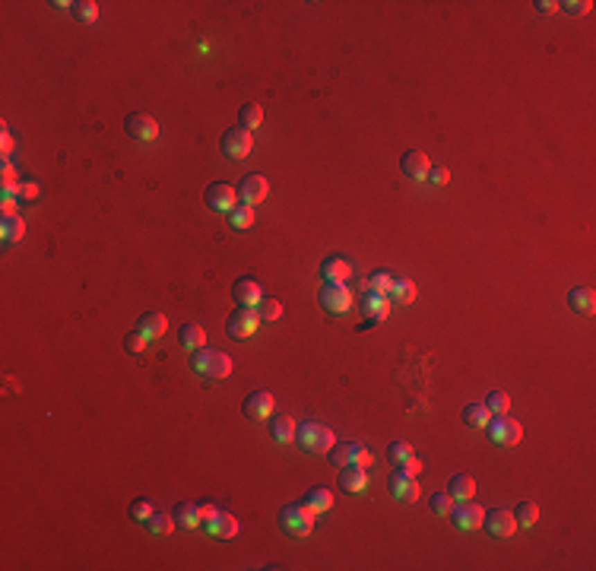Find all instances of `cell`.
<instances>
[{"label":"cell","mask_w":596,"mask_h":571,"mask_svg":"<svg viewBox=\"0 0 596 571\" xmlns=\"http://www.w3.org/2000/svg\"><path fill=\"white\" fill-rule=\"evenodd\" d=\"M279 527H283L289 536H295V540H305V536L311 534V527H314V511L308 508L305 502L286 504L283 511H279Z\"/></svg>","instance_id":"obj_1"},{"label":"cell","mask_w":596,"mask_h":571,"mask_svg":"<svg viewBox=\"0 0 596 571\" xmlns=\"http://www.w3.org/2000/svg\"><path fill=\"white\" fill-rule=\"evenodd\" d=\"M191 369L207 378H229L231 359L225 353H219V349H207L203 346V349H194V355H191Z\"/></svg>","instance_id":"obj_2"},{"label":"cell","mask_w":596,"mask_h":571,"mask_svg":"<svg viewBox=\"0 0 596 571\" xmlns=\"http://www.w3.org/2000/svg\"><path fill=\"white\" fill-rule=\"evenodd\" d=\"M295 438L301 448H308V451H330L336 444L333 432H330L327 425H317V422H301V425H295Z\"/></svg>","instance_id":"obj_3"},{"label":"cell","mask_w":596,"mask_h":571,"mask_svg":"<svg viewBox=\"0 0 596 571\" xmlns=\"http://www.w3.org/2000/svg\"><path fill=\"white\" fill-rule=\"evenodd\" d=\"M317 301L324 305V311H327V315L340 317V315H346V311L352 308V292L346 289L343 283H327V286H321Z\"/></svg>","instance_id":"obj_4"},{"label":"cell","mask_w":596,"mask_h":571,"mask_svg":"<svg viewBox=\"0 0 596 571\" xmlns=\"http://www.w3.org/2000/svg\"><path fill=\"white\" fill-rule=\"evenodd\" d=\"M261 327V317H257V308H241L231 311L229 321H225V331H229L231 340H238V343H245L247 337H254V331Z\"/></svg>","instance_id":"obj_5"},{"label":"cell","mask_w":596,"mask_h":571,"mask_svg":"<svg viewBox=\"0 0 596 571\" xmlns=\"http://www.w3.org/2000/svg\"><path fill=\"white\" fill-rule=\"evenodd\" d=\"M485 425H489V438H492L495 444H505V448H514V444L523 438L520 422L511 419V416H492Z\"/></svg>","instance_id":"obj_6"},{"label":"cell","mask_w":596,"mask_h":571,"mask_svg":"<svg viewBox=\"0 0 596 571\" xmlns=\"http://www.w3.org/2000/svg\"><path fill=\"white\" fill-rule=\"evenodd\" d=\"M219 146H222V152L229 159H245V156H251V150H254V137H251V130L235 128V130H225Z\"/></svg>","instance_id":"obj_7"},{"label":"cell","mask_w":596,"mask_h":571,"mask_svg":"<svg viewBox=\"0 0 596 571\" xmlns=\"http://www.w3.org/2000/svg\"><path fill=\"white\" fill-rule=\"evenodd\" d=\"M207 207L216 213H231L238 207V191L225 184V181H213L207 188Z\"/></svg>","instance_id":"obj_8"},{"label":"cell","mask_w":596,"mask_h":571,"mask_svg":"<svg viewBox=\"0 0 596 571\" xmlns=\"http://www.w3.org/2000/svg\"><path fill=\"white\" fill-rule=\"evenodd\" d=\"M124 130L134 140H140V143H152L159 137V124H156V118H149L146 112H134V114H127V121H124Z\"/></svg>","instance_id":"obj_9"},{"label":"cell","mask_w":596,"mask_h":571,"mask_svg":"<svg viewBox=\"0 0 596 571\" xmlns=\"http://www.w3.org/2000/svg\"><path fill=\"white\" fill-rule=\"evenodd\" d=\"M482 527H485V534L495 536V540H507V536L517 530V520H514V514H511V511H501V508H495V511H485Z\"/></svg>","instance_id":"obj_10"},{"label":"cell","mask_w":596,"mask_h":571,"mask_svg":"<svg viewBox=\"0 0 596 571\" xmlns=\"http://www.w3.org/2000/svg\"><path fill=\"white\" fill-rule=\"evenodd\" d=\"M482 518H485V511L479 504H473L470 498L454 502V508H450V520H454L460 530H476V527H482Z\"/></svg>","instance_id":"obj_11"},{"label":"cell","mask_w":596,"mask_h":571,"mask_svg":"<svg viewBox=\"0 0 596 571\" xmlns=\"http://www.w3.org/2000/svg\"><path fill=\"white\" fill-rule=\"evenodd\" d=\"M231 295H235V301H238L241 308H257V305L263 301L261 283H257V279H251V276L235 279V286H231Z\"/></svg>","instance_id":"obj_12"},{"label":"cell","mask_w":596,"mask_h":571,"mask_svg":"<svg viewBox=\"0 0 596 571\" xmlns=\"http://www.w3.org/2000/svg\"><path fill=\"white\" fill-rule=\"evenodd\" d=\"M400 168H403V175H406L410 181H425L428 178V172H432V159L425 156L422 150H410V152H403Z\"/></svg>","instance_id":"obj_13"},{"label":"cell","mask_w":596,"mask_h":571,"mask_svg":"<svg viewBox=\"0 0 596 571\" xmlns=\"http://www.w3.org/2000/svg\"><path fill=\"white\" fill-rule=\"evenodd\" d=\"M267 194H270V184H267L263 175H245V178H241V184H238V200L241 203L254 207V203L267 200Z\"/></svg>","instance_id":"obj_14"},{"label":"cell","mask_w":596,"mask_h":571,"mask_svg":"<svg viewBox=\"0 0 596 571\" xmlns=\"http://www.w3.org/2000/svg\"><path fill=\"white\" fill-rule=\"evenodd\" d=\"M387 486H390V495L400 498V502H416V498L422 495V492H419L416 476H406V473H400V470H394V473H390Z\"/></svg>","instance_id":"obj_15"},{"label":"cell","mask_w":596,"mask_h":571,"mask_svg":"<svg viewBox=\"0 0 596 571\" xmlns=\"http://www.w3.org/2000/svg\"><path fill=\"white\" fill-rule=\"evenodd\" d=\"M241 410H245V416H251V419H270V416H273V394L270 391L247 394Z\"/></svg>","instance_id":"obj_16"},{"label":"cell","mask_w":596,"mask_h":571,"mask_svg":"<svg viewBox=\"0 0 596 571\" xmlns=\"http://www.w3.org/2000/svg\"><path fill=\"white\" fill-rule=\"evenodd\" d=\"M362 315H365L371 324H380L390 315V299L387 295H378V292H365V299H362Z\"/></svg>","instance_id":"obj_17"},{"label":"cell","mask_w":596,"mask_h":571,"mask_svg":"<svg viewBox=\"0 0 596 571\" xmlns=\"http://www.w3.org/2000/svg\"><path fill=\"white\" fill-rule=\"evenodd\" d=\"M568 305H571V311H577V315H593L596 311V292L590 289V286H574L571 292H568Z\"/></svg>","instance_id":"obj_18"},{"label":"cell","mask_w":596,"mask_h":571,"mask_svg":"<svg viewBox=\"0 0 596 571\" xmlns=\"http://www.w3.org/2000/svg\"><path fill=\"white\" fill-rule=\"evenodd\" d=\"M340 486H343L346 492H365L368 489V470H362V466H356V464L340 466Z\"/></svg>","instance_id":"obj_19"},{"label":"cell","mask_w":596,"mask_h":571,"mask_svg":"<svg viewBox=\"0 0 596 571\" xmlns=\"http://www.w3.org/2000/svg\"><path fill=\"white\" fill-rule=\"evenodd\" d=\"M352 273L349 261L346 257H327V261L321 263V276L327 279V283H346Z\"/></svg>","instance_id":"obj_20"},{"label":"cell","mask_w":596,"mask_h":571,"mask_svg":"<svg viewBox=\"0 0 596 571\" xmlns=\"http://www.w3.org/2000/svg\"><path fill=\"white\" fill-rule=\"evenodd\" d=\"M203 530H209L216 540H235V534H238V520H235V514L219 511V518L213 520V524H207Z\"/></svg>","instance_id":"obj_21"},{"label":"cell","mask_w":596,"mask_h":571,"mask_svg":"<svg viewBox=\"0 0 596 571\" xmlns=\"http://www.w3.org/2000/svg\"><path fill=\"white\" fill-rule=\"evenodd\" d=\"M301 502H305L314 514H324V511H330V508H333V492H330L327 486H314V489H308V492H305V498H301Z\"/></svg>","instance_id":"obj_22"},{"label":"cell","mask_w":596,"mask_h":571,"mask_svg":"<svg viewBox=\"0 0 596 571\" xmlns=\"http://www.w3.org/2000/svg\"><path fill=\"white\" fill-rule=\"evenodd\" d=\"M473 492H476V480L466 473H457L447 480V495L454 498V502H463V498H473Z\"/></svg>","instance_id":"obj_23"},{"label":"cell","mask_w":596,"mask_h":571,"mask_svg":"<svg viewBox=\"0 0 596 571\" xmlns=\"http://www.w3.org/2000/svg\"><path fill=\"white\" fill-rule=\"evenodd\" d=\"M172 518H175V524L184 527V530H197V527H200V508H197L194 502H181V504H175Z\"/></svg>","instance_id":"obj_24"},{"label":"cell","mask_w":596,"mask_h":571,"mask_svg":"<svg viewBox=\"0 0 596 571\" xmlns=\"http://www.w3.org/2000/svg\"><path fill=\"white\" fill-rule=\"evenodd\" d=\"M165 327H168V321H165V315H159V311H146V315L140 317V324H137V331L146 333L149 340H156L165 333Z\"/></svg>","instance_id":"obj_25"},{"label":"cell","mask_w":596,"mask_h":571,"mask_svg":"<svg viewBox=\"0 0 596 571\" xmlns=\"http://www.w3.org/2000/svg\"><path fill=\"white\" fill-rule=\"evenodd\" d=\"M270 435H273L279 444L295 441V419H292V416H273V422H270Z\"/></svg>","instance_id":"obj_26"},{"label":"cell","mask_w":596,"mask_h":571,"mask_svg":"<svg viewBox=\"0 0 596 571\" xmlns=\"http://www.w3.org/2000/svg\"><path fill=\"white\" fill-rule=\"evenodd\" d=\"M178 337H181V346H184V349H191V353L207 346V331H203L200 324H184Z\"/></svg>","instance_id":"obj_27"},{"label":"cell","mask_w":596,"mask_h":571,"mask_svg":"<svg viewBox=\"0 0 596 571\" xmlns=\"http://www.w3.org/2000/svg\"><path fill=\"white\" fill-rule=\"evenodd\" d=\"M238 124L245 130H257L263 124V108L257 105V102H245V105L238 108Z\"/></svg>","instance_id":"obj_28"},{"label":"cell","mask_w":596,"mask_h":571,"mask_svg":"<svg viewBox=\"0 0 596 571\" xmlns=\"http://www.w3.org/2000/svg\"><path fill=\"white\" fill-rule=\"evenodd\" d=\"M492 419V413H489V406L485 403H470L463 406V422L470 428H485V422Z\"/></svg>","instance_id":"obj_29"},{"label":"cell","mask_w":596,"mask_h":571,"mask_svg":"<svg viewBox=\"0 0 596 571\" xmlns=\"http://www.w3.org/2000/svg\"><path fill=\"white\" fill-rule=\"evenodd\" d=\"M387 295L394 301H400V305H410V301L416 299V283H412V279H394Z\"/></svg>","instance_id":"obj_30"},{"label":"cell","mask_w":596,"mask_h":571,"mask_svg":"<svg viewBox=\"0 0 596 571\" xmlns=\"http://www.w3.org/2000/svg\"><path fill=\"white\" fill-rule=\"evenodd\" d=\"M175 527H178V524H175L172 514H159V511H156L152 518L146 520V530H149V534H156V536H168Z\"/></svg>","instance_id":"obj_31"},{"label":"cell","mask_w":596,"mask_h":571,"mask_svg":"<svg viewBox=\"0 0 596 571\" xmlns=\"http://www.w3.org/2000/svg\"><path fill=\"white\" fill-rule=\"evenodd\" d=\"M257 317H261V324L263 321H267V324L279 321V317H283V301H279V299H263L261 305H257Z\"/></svg>","instance_id":"obj_32"},{"label":"cell","mask_w":596,"mask_h":571,"mask_svg":"<svg viewBox=\"0 0 596 571\" xmlns=\"http://www.w3.org/2000/svg\"><path fill=\"white\" fill-rule=\"evenodd\" d=\"M390 283H394V276H390L387 270H374L371 276L365 279V289H368V292H378V295H387L390 292Z\"/></svg>","instance_id":"obj_33"},{"label":"cell","mask_w":596,"mask_h":571,"mask_svg":"<svg viewBox=\"0 0 596 571\" xmlns=\"http://www.w3.org/2000/svg\"><path fill=\"white\" fill-rule=\"evenodd\" d=\"M511 514H514V520H517V524H523V527H533V524L539 520V508H536V502H520Z\"/></svg>","instance_id":"obj_34"},{"label":"cell","mask_w":596,"mask_h":571,"mask_svg":"<svg viewBox=\"0 0 596 571\" xmlns=\"http://www.w3.org/2000/svg\"><path fill=\"white\" fill-rule=\"evenodd\" d=\"M330 464H336V466H349L352 460H356V444H333L330 448Z\"/></svg>","instance_id":"obj_35"},{"label":"cell","mask_w":596,"mask_h":571,"mask_svg":"<svg viewBox=\"0 0 596 571\" xmlns=\"http://www.w3.org/2000/svg\"><path fill=\"white\" fill-rule=\"evenodd\" d=\"M70 13H73L76 19H82V23H96L98 19V7L92 0H76V3H70Z\"/></svg>","instance_id":"obj_36"},{"label":"cell","mask_w":596,"mask_h":571,"mask_svg":"<svg viewBox=\"0 0 596 571\" xmlns=\"http://www.w3.org/2000/svg\"><path fill=\"white\" fill-rule=\"evenodd\" d=\"M229 222L235 229H251L254 226V210L247 207V203H238V207L229 213Z\"/></svg>","instance_id":"obj_37"},{"label":"cell","mask_w":596,"mask_h":571,"mask_svg":"<svg viewBox=\"0 0 596 571\" xmlns=\"http://www.w3.org/2000/svg\"><path fill=\"white\" fill-rule=\"evenodd\" d=\"M485 406H489V413L492 416H507V410H511V397L501 391H492L489 397H485Z\"/></svg>","instance_id":"obj_38"},{"label":"cell","mask_w":596,"mask_h":571,"mask_svg":"<svg viewBox=\"0 0 596 571\" xmlns=\"http://www.w3.org/2000/svg\"><path fill=\"white\" fill-rule=\"evenodd\" d=\"M0 232H3V241H19L26 235V222L19 216H7V219H3V229H0Z\"/></svg>","instance_id":"obj_39"},{"label":"cell","mask_w":596,"mask_h":571,"mask_svg":"<svg viewBox=\"0 0 596 571\" xmlns=\"http://www.w3.org/2000/svg\"><path fill=\"white\" fill-rule=\"evenodd\" d=\"M0 178H3V194H10V197H19V175H16V168L10 166V162H3V172H0Z\"/></svg>","instance_id":"obj_40"},{"label":"cell","mask_w":596,"mask_h":571,"mask_svg":"<svg viewBox=\"0 0 596 571\" xmlns=\"http://www.w3.org/2000/svg\"><path fill=\"white\" fill-rule=\"evenodd\" d=\"M428 504H432V514H438V518H450V508H454V498L447 495V492H435V495L428 498Z\"/></svg>","instance_id":"obj_41"},{"label":"cell","mask_w":596,"mask_h":571,"mask_svg":"<svg viewBox=\"0 0 596 571\" xmlns=\"http://www.w3.org/2000/svg\"><path fill=\"white\" fill-rule=\"evenodd\" d=\"M412 457V444H406V441H394V444H387V460L394 466H400L403 460H410Z\"/></svg>","instance_id":"obj_42"},{"label":"cell","mask_w":596,"mask_h":571,"mask_svg":"<svg viewBox=\"0 0 596 571\" xmlns=\"http://www.w3.org/2000/svg\"><path fill=\"white\" fill-rule=\"evenodd\" d=\"M156 514V508H152V502H146V498H134L130 502V518L140 520V524H146L149 518Z\"/></svg>","instance_id":"obj_43"},{"label":"cell","mask_w":596,"mask_h":571,"mask_svg":"<svg viewBox=\"0 0 596 571\" xmlns=\"http://www.w3.org/2000/svg\"><path fill=\"white\" fill-rule=\"evenodd\" d=\"M146 343H149V337H146V333H140V331L127 333V340H124L127 353H143V349H146Z\"/></svg>","instance_id":"obj_44"},{"label":"cell","mask_w":596,"mask_h":571,"mask_svg":"<svg viewBox=\"0 0 596 571\" xmlns=\"http://www.w3.org/2000/svg\"><path fill=\"white\" fill-rule=\"evenodd\" d=\"M559 10H568L571 16H584L593 10V3L590 0H568V3H559Z\"/></svg>","instance_id":"obj_45"},{"label":"cell","mask_w":596,"mask_h":571,"mask_svg":"<svg viewBox=\"0 0 596 571\" xmlns=\"http://www.w3.org/2000/svg\"><path fill=\"white\" fill-rule=\"evenodd\" d=\"M356 466H362V470H371L374 466V454L368 451L365 444H356V460H352Z\"/></svg>","instance_id":"obj_46"},{"label":"cell","mask_w":596,"mask_h":571,"mask_svg":"<svg viewBox=\"0 0 596 571\" xmlns=\"http://www.w3.org/2000/svg\"><path fill=\"white\" fill-rule=\"evenodd\" d=\"M197 508H200V527H207V524H213V520L219 518V508L213 502H200L197 504Z\"/></svg>","instance_id":"obj_47"},{"label":"cell","mask_w":596,"mask_h":571,"mask_svg":"<svg viewBox=\"0 0 596 571\" xmlns=\"http://www.w3.org/2000/svg\"><path fill=\"white\" fill-rule=\"evenodd\" d=\"M396 470H400V473H406V476H419L425 470V464H422V460H416V457H410V460H403Z\"/></svg>","instance_id":"obj_48"},{"label":"cell","mask_w":596,"mask_h":571,"mask_svg":"<svg viewBox=\"0 0 596 571\" xmlns=\"http://www.w3.org/2000/svg\"><path fill=\"white\" fill-rule=\"evenodd\" d=\"M19 197H23V200H35L38 197V181L23 178V184H19Z\"/></svg>","instance_id":"obj_49"},{"label":"cell","mask_w":596,"mask_h":571,"mask_svg":"<svg viewBox=\"0 0 596 571\" xmlns=\"http://www.w3.org/2000/svg\"><path fill=\"white\" fill-rule=\"evenodd\" d=\"M447 178H450V172L441 168V166H432V172H428V181H432V184H447Z\"/></svg>","instance_id":"obj_50"},{"label":"cell","mask_w":596,"mask_h":571,"mask_svg":"<svg viewBox=\"0 0 596 571\" xmlns=\"http://www.w3.org/2000/svg\"><path fill=\"white\" fill-rule=\"evenodd\" d=\"M7 216H19V213H16V197L3 194V219Z\"/></svg>","instance_id":"obj_51"},{"label":"cell","mask_w":596,"mask_h":571,"mask_svg":"<svg viewBox=\"0 0 596 571\" xmlns=\"http://www.w3.org/2000/svg\"><path fill=\"white\" fill-rule=\"evenodd\" d=\"M536 10L549 16V13H559V3H555V0H536Z\"/></svg>","instance_id":"obj_52"},{"label":"cell","mask_w":596,"mask_h":571,"mask_svg":"<svg viewBox=\"0 0 596 571\" xmlns=\"http://www.w3.org/2000/svg\"><path fill=\"white\" fill-rule=\"evenodd\" d=\"M10 152H13V137H10L7 124H3V162H10Z\"/></svg>","instance_id":"obj_53"}]
</instances>
